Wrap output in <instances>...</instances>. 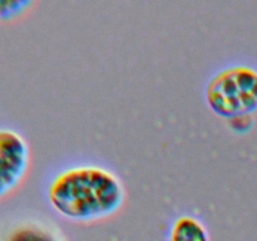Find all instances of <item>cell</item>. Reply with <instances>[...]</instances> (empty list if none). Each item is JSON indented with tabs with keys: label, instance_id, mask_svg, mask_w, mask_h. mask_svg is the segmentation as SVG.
<instances>
[{
	"label": "cell",
	"instance_id": "4",
	"mask_svg": "<svg viewBox=\"0 0 257 241\" xmlns=\"http://www.w3.org/2000/svg\"><path fill=\"white\" fill-rule=\"evenodd\" d=\"M168 241H210L202 222L192 216H181L173 222Z\"/></svg>",
	"mask_w": 257,
	"mask_h": 241
},
{
	"label": "cell",
	"instance_id": "6",
	"mask_svg": "<svg viewBox=\"0 0 257 241\" xmlns=\"http://www.w3.org/2000/svg\"><path fill=\"white\" fill-rule=\"evenodd\" d=\"M33 5L29 0H0V22L22 17Z\"/></svg>",
	"mask_w": 257,
	"mask_h": 241
},
{
	"label": "cell",
	"instance_id": "3",
	"mask_svg": "<svg viewBox=\"0 0 257 241\" xmlns=\"http://www.w3.org/2000/svg\"><path fill=\"white\" fill-rule=\"evenodd\" d=\"M30 163L28 142L13 130H0V200L24 180Z\"/></svg>",
	"mask_w": 257,
	"mask_h": 241
},
{
	"label": "cell",
	"instance_id": "5",
	"mask_svg": "<svg viewBox=\"0 0 257 241\" xmlns=\"http://www.w3.org/2000/svg\"><path fill=\"white\" fill-rule=\"evenodd\" d=\"M4 241H63L57 232L38 223H24L10 231Z\"/></svg>",
	"mask_w": 257,
	"mask_h": 241
},
{
	"label": "cell",
	"instance_id": "1",
	"mask_svg": "<svg viewBox=\"0 0 257 241\" xmlns=\"http://www.w3.org/2000/svg\"><path fill=\"white\" fill-rule=\"evenodd\" d=\"M124 187L110 171L75 166L55 176L48 188L50 205L59 215L89 222L113 215L124 202Z\"/></svg>",
	"mask_w": 257,
	"mask_h": 241
},
{
	"label": "cell",
	"instance_id": "2",
	"mask_svg": "<svg viewBox=\"0 0 257 241\" xmlns=\"http://www.w3.org/2000/svg\"><path fill=\"white\" fill-rule=\"evenodd\" d=\"M211 109L226 118L246 117L257 110V70L232 65L216 73L206 88Z\"/></svg>",
	"mask_w": 257,
	"mask_h": 241
}]
</instances>
